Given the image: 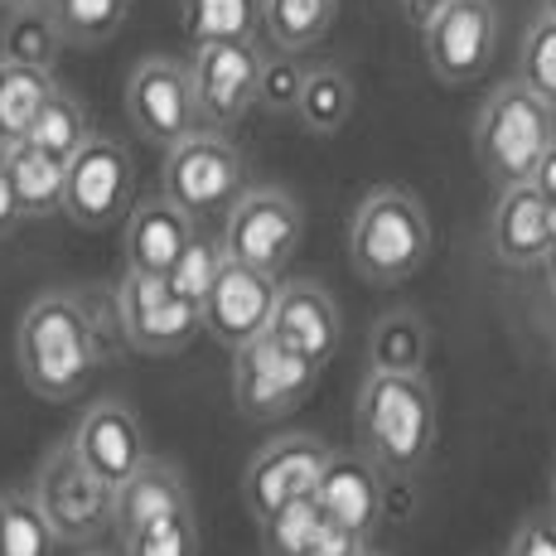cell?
Segmentation results:
<instances>
[{
  "label": "cell",
  "instance_id": "obj_40",
  "mask_svg": "<svg viewBox=\"0 0 556 556\" xmlns=\"http://www.w3.org/2000/svg\"><path fill=\"white\" fill-rule=\"evenodd\" d=\"M528 185L538 189V194H542V199H547L552 208H556V141L547 146V151H542V160H538V169H532V179H528Z\"/></svg>",
  "mask_w": 556,
  "mask_h": 556
},
{
  "label": "cell",
  "instance_id": "obj_13",
  "mask_svg": "<svg viewBox=\"0 0 556 556\" xmlns=\"http://www.w3.org/2000/svg\"><path fill=\"white\" fill-rule=\"evenodd\" d=\"M256 73H262V53L256 39H223V45H199L189 59V83H194L199 122L223 131L238 126L256 106Z\"/></svg>",
  "mask_w": 556,
  "mask_h": 556
},
{
  "label": "cell",
  "instance_id": "obj_41",
  "mask_svg": "<svg viewBox=\"0 0 556 556\" xmlns=\"http://www.w3.org/2000/svg\"><path fill=\"white\" fill-rule=\"evenodd\" d=\"M542 276H547V286H552V295H556V242L547 248V256H542Z\"/></svg>",
  "mask_w": 556,
  "mask_h": 556
},
{
  "label": "cell",
  "instance_id": "obj_11",
  "mask_svg": "<svg viewBox=\"0 0 556 556\" xmlns=\"http://www.w3.org/2000/svg\"><path fill=\"white\" fill-rule=\"evenodd\" d=\"M116 319H122V334L136 354H179L203 334L199 305L179 301L165 286V276H141L126 271L122 286H116Z\"/></svg>",
  "mask_w": 556,
  "mask_h": 556
},
{
  "label": "cell",
  "instance_id": "obj_42",
  "mask_svg": "<svg viewBox=\"0 0 556 556\" xmlns=\"http://www.w3.org/2000/svg\"><path fill=\"white\" fill-rule=\"evenodd\" d=\"M0 5H10V10H20V5H49V0H0Z\"/></svg>",
  "mask_w": 556,
  "mask_h": 556
},
{
  "label": "cell",
  "instance_id": "obj_43",
  "mask_svg": "<svg viewBox=\"0 0 556 556\" xmlns=\"http://www.w3.org/2000/svg\"><path fill=\"white\" fill-rule=\"evenodd\" d=\"M542 15H552V20H556V0H542Z\"/></svg>",
  "mask_w": 556,
  "mask_h": 556
},
{
  "label": "cell",
  "instance_id": "obj_10",
  "mask_svg": "<svg viewBox=\"0 0 556 556\" xmlns=\"http://www.w3.org/2000/svg\"><path fill=\"white\" fill-rule=\"evenodd\" d=\"M301 232H305L301 203L286 189L256 185L223 213V256L281 276V266L301 248Z\"/></svg>",
  "mask_w": 556,
  "mask_h": 556
},
{
  "label": "cell",
  "instance_id": "obj_20",
  "mask_svg": "<svg viewBox=\"0 0 556 556\" xmlns=\"http://www.w3.org/2000/svg\"><path fill=\"white\" fill-rule=\"evenodd\" d=\"M194 232H199V223L185 208H175L165 194L141 199L136 208H126V271L165 276L175 266V256L189 248Z\"/></svg>",
  "mask_w": 556,
  "mask_h": 556
},
{
  "label": "cell",
  "instance_id": "obj_24",
  "mask_svg": "<svg viewBox=\"0 0 556 556\" xmlns=\"http://www.w3.org/2000/svg\"><path fill=\"white\" fill-rule=\"evenodd\" d=\"M295 122L309 136H334L354 116V78L344 68H305L301 98H295Z\"/></svg>",
  "mask_w": 556,
  "mask_h": 556
},
{
  "label": "cell",
  "instance_id": "obj_7",
  "mask_svg": "<svg viewBox=\"0 0 556 556\" xmlns=\"http://www.w3.org/2000/svg\"><path fill=\"white\" fill-rule=\"evenodd\" d=\"M29 494L59 542H92L112 528V489L73 455L68 441L39 459Z\"/></svg>",
  "mask_w": 556,
  "mask_h": 556
},
{
  "label": "cell",
  "instance_id": "obj_45",
  "mask_svg": "<svg viewBox=\"0 0 556 556\" xmlns=\"http://www.w3.org/2000/svg\"><path fill=\"white\" fill-rule=\"evenodd\" d=\"M363 556H378V552H363Z\"/></svg>",
  "mask_w": 556,
  "mask_h": 556
},
{
  "label": "cell",
  "instance_id": "obj_35",
  "mask_svg": "<svg viewBox=\"0 0 556 556\" xmlns=\"http://www.w3.org/2000/svg\"><path fill=\"white\" fill-rule=\"evenodd\" d=\"M518 83H528L542 102L556 106V20L542 15L532 20L528 39H522V73Z\"/></svg>",
  "mask_w": 556,
  "mask_h": 556
},
{
  "label": "cell",
  "instance_id": "obj_3",
  "mask_svg": "<svg viewBox=\"0 0 556 556\" xmlns=\"http://www.w3.org/2000/svg\"><path fill=\"white\" fill-rule=\"evenodd\" d=\"M431 218L406 189H372L349 223V262L372 286H397L416 276L431 256Z\"/></svg>",
  "mask_w": 556,
  "mask_h": 556
},
{
  "label": "cell",
  "instance_id": "obj_2",
  "mask_svg": "<svg viewBox=\"0 0 556 556\" xmlns=\"http://www.w3.org/2000/svg\"><path fill=\"white\" fill-rule=\"evenodd\" d=\"M358 445L388 475H416L435 451V392L426 372H368L358 392Z\"/></svg>",
  "mask_w": 556,
  "mask_h": 556
},
{
  "label": "cell",
  "instance_id": "obj_14",
  "mask_svg": "<svg viewBox=\"0 0 556 556\" xmlns=\"http://www.w3.org/2000/svg\"><path fill=\"white\" fill-rule=\"evenodd\" d=\"M276 291H281V276L276 271H256V266H248V262L223 256L208 295L199 301L203 334H213L228 349H242L248 339L266 334L271 309H276Z\"/></svg>",
  "mask_w": 556,
  "mask_h": 556
},
{
  "label": "cell",
  "instance_id": "obj_18",
  "mask_svg": "<svg viewBox=\"0 0 556 556\" xmlns=\"http://www.w3.org/2000/svg\"><path fill=\"white\" fill-rule=\"evenodd\" d=\"M315 504L325 508L329 522L372 538V528L382 518V469L363 451H349V455L329 451L325 469L315 479Z\"/></svg>",
  "mask_w": 556,
  "mask_h": 556
},
{
  "label": "cell",
  "instance_id": "obj_22",
  "mask_svg": "<svg viewBox=\"0 0 556 556\" xmlns=\"http://www.w3.org/2000/svg\"><path fill=\"white\" fill-rule=\"evenodd\" d=\"M431 358V325L416 309H392L372 325L368 368L372 372H426Z\"/></svg>",
  "mask_w": 556,
  "mask_h": 556
},
{
  "label": "cell",
  "instance_id": "obj_17",
  "mask_svg": "<svg viewBox=\"0 0 556 556\" xmlns=\"http://www.w3.org/2000/svg\"><path fill=\"white\" fill-rule=\"evenodd\" d=\"M339 329H344V315H339L334 295H329L325 286L319 281H281L266 334L281 339L286 349H295L301 358L325 368L339 349Z\"/></svg>",
  "mask_w": 556,
  "mask_h": 556
},
{
  "label": "cell",
  "instance_id": "obj_27",
  "mask_svg": "<svg viewBox=\"0 0 556 556\" xmlns=\"http://www.w3.org/2000/svg\"><path fill=\"white\" fill-rule=\"evenodd\" d=\"M59 88L49 68H29V63H10L0 59V146L25 141L35 112L45 106V98Z\"/></svg>",
  "mask_w": 556,
  "mask_h": 556
},
{
  "label": "cell",
  "instance_id": "obj_21",
  "mask_svg": "<svg viewBox=\"0 0 556 556\" xmlns=\"http://www.w3.org/2000/svg\"><path fill=\"white\" fill-rule=\"evenodd\" d=\"M169 508H189V489H185V479H179V469L165 465V459L146 455L141 465H136L131 475L112 489V528H116V538L131 532V528H141L146 518H160V513H169Z\"/></svg>",
  "mask_w": 556,
  "mask_h": 556
},
{
  "label": "cell",
  "instance_id": "obj_46",
  "mask_svg": "<svg viewBox=\"0 0 556 556\" xmlns=\"http://www.w3.org/2000/svg\"><path fill=\"white\" fill-rule=\"evenodd\" d=\"M98 556H106V552H98Z\"/></svg>",
  "mask_w": 556,
  "mask_h": 556
},
{
  "label": "cell",
  "instance_id": "obj_29",
  "mask_svg": "<svg viewBox=\"0 0 556 556\" xmlns=\"http://www.w3.org/2000/svg\"><path fill=\"white\" fill-rule=\"evenodd\" d=\"M63 49V35L53 25L49 5H20L10 10L5 35H0V59L10 63H29V68H53Z\"/></svg>",
  "mask_w": 556,
  "mask_h": 556
},
{
  "label": "cell",
  "instance_id": "obj_12",
  "mask_svg": "<svg viewBox=\"0 0 556 556\" xmlns=\"http://www.w3.org/2000/svg\"><path fill=\"white\" fill-rule=\"evenodd\" d=\"M126 116L141 131V141L169 151L175 141H185L189 131H199V102L194 83H189V63L179 59H141L126 78Z\"/></svg>",
  "mask_w": 556,
  "mask_h": 556
},
{
  "label": "cell",
  "instance_id": "obj_36",
  "mask_svg": "<svg viewBox=\"0 0 556 556\" xmlns=\"http://www.w3.org/2000/svg\"><path fill=\"white\" fill-rule=\"evenodd\" d=\"M301 83H305V68L295 63V53L276 49L271 59L262 53V73H256V106H266V112H291L295 98H301Z\"/></svg>",
  "mask_w": 556,
  "mask_h": 556
},
{
  "label": "cell",
  "instance_id": "obj_31",
  "mask_svg": "<svg viewBox=\"0 0 556 556\" xmlns=\"http://www.w3.org/2000/svg\"><path fill=\"white\" fill-rule=\"evenodd\" d=\"M122 556H199V522L194 504L146 518L141 528L122 532Z\"/></svg>",
  "mask_w": 556,
  "mask_h": 556
},
{
  "label": "cell",
  "instance_id": "obj_37",
  "mask_svg": "<svg viewBox=\"0 0 556 556\" xmlns=\"http://www.w3.org/2000/svg\"><path fill=\"white\" fill-rule=\"evenodd\" d=\"M504 556H556V518L552 513H532L518 522V532L508 538Z\"/></svg>",
  "mask_w": 556,
  "mask_h": 556
},
{
  "label": "cell",
  "instance_id": "obj_25",
  "mask_svg": "<svg viewBox=\"0 0 556 556\" xmlns=\"http://www.w3.org/2000/svg\"><path fill=\"white\" fill-rule=\"evenodd\" d=\"M339 0H262V29L281 53H305L334 29Z\"/></svg>",
  "mask_w": 556,
  "mask_h": 556
},
{
  "label": "cell",
  "instance_id": "obj_8",
  "mask_svg": "<svg viewBox=\"0 0 556 556\" xmlns=\"http://www.w3.org/2000/svg\"><path fill=\"white\" fill-rule=\"evenodd\" d=\"M319 382V363L301 358L281 339L256 334L242 349H232V402L248 421H276L295 412Z\"/></svg>",
  "mask_w": 556,
  "mask_h": 556
},
{
  "label": "cell",
  "instance_id": "obj_1",
  "mask_svg": "<svg viewBox=\"0 0 556 556\" xmlns=\"http://www.w3.org/2000/svg\"><path fill=\"white\" fill-rule=\"evenodd\" d=\"M98 329L92 315L83 309L78 295L49 291L20 315V334H15V363L20 378L35 397L49 402H68L88 388V378L98 372Z\"/></svg>",
  "mask_w": 556,
  "mask_h": 556
},
{
  "label": "cell",
  "instance_id": "obj_44",
  "mask_svg": "<svg viewBox=\"0 0 556 556\" xmlns=\"http://www.w3.org/2000/svg\"><path fill=\"white\" fill-rule=\"evenodd\" d=\"M547 513H552V518H556V475H552V508H547Z\"/></svg>",
  "mask_w": 556,
  "mask_h": 556
},
{
  "label": "cell",
  "instance_id": "obj_34",
  "mask_svg": "<svg viewBox=\"0 0 556 556\" xmlns=\"http://www.w3.org/2000/svg\"><path fill=\"white\" fill-rule=\"evenodd\" d=\"M218 266H223V242H213V238H203V232H194V238H189V248L179 252L175 266L165 271V286L179 295V301L199 305L203 295H208Z\"/></svg>",
  "mask_w": 556,
  "mask_h": 556
},
{
  "label": "cell",
  "instance_id": "obj_38",
  "mask_svg": "<svg viewBox=\"0 0 556 556\" xmlns=\"http://www.w3.org/2000/svg\"><path fill=\"white\" fill-rule=\"evenodd\" d=\"M368 552V538L354 528H339V522L325 518V528H319L315 547H309V556H363Z\"/></svg>",
  "mask_w": 556,
  "mask_h": 556
},
{
  "label": "cell",
  "instance_id": "obj_32",
  "mask_svg": "<svg viewBox=\"0 0 556 556\" xmlns=\"http://www.w3.org/2000/svg\"><path fill=\"white\" fill-rule=\"evenodd\" d=\"M131 0H49L63 45H106L126 25Z\"/></svg>",
  "mask_w": 556,
  "mask_h": 556
},
{
  "label": "cell",
  "instance_id": "obj_15",
  "mask_svg": "<svg viewBox=\"0 0 556 556\" xmlns=\"http://www.w3.org/2000/svg\"><path fill=\"white\" fill-rule=\"evenodd\" d=\"M329 459V445L319 435L291 431V435H276L266 441L262 451L252 455L248 475H242V504L256 522H266L281 504L301 494H315V479Z\"/></svg>",
  "mask_w": 556,
  "mask_h": 556
},
{
  "label": "cell",
  "instance_id": "obj_30",
  "mask_svg": "<svg viewBox=\"0 0 556 556\" xmlns=\"http://www.w3.org/2000/svg\"><path fill=\"white\" fill-rule=\"evenodd\" d=\"M59 538L49 532L29 489H5L0 494V556H53Z\"/></svg>",
  "mask_w": 556,
  "mask_h": 556
},
{
  "label": "cell",
  "instance_id": "obj_4",
  "mask_svg": "<svg viewBox=\"0 0 556 556\" xmlns=\"http://www.w3.org/2000/svg\"><path fill=\"white\" fill-rule=\"evenodd\" d=\"M556 141V106L542 102L528 83H498L475 122V155L479 169L498 189L528 185L542 151Z\"/></svg>",
  "mask_w": 556,
  "mask_h": 556
},
{
  "label": "cell",
  "instance_id": "obj_19",
  "mask_svg": "<svg viewBox=\"0 0 556 556\" xmlns=\"http://www.w3.org/2000/svg\"><path fill=\"white\" fill-rule=\"evenodd\" d=\"M552 242H556L552 203L532 185L498 189V203L489 213V252L504 266H542Z\"/></svg>",
  "mask_w": 556,
  "mask_h": 556
},
{
  "label": "cell",
  "instance_id": "obj_28",
  "mask_svg": "<svg viewBox=\"0 0 556 556\" xmlns=\"http://www.w3.org/2000/svg\"><path fill=\"white\" fill-rule=\"evenodd\" d=\"M88 136H92V131H88V112H83V102L68 98L63 88H53L49 98H45V106L35 112V122H29L25 141L35 146V151L53 155L59 165H68V155L78 151Z\"/></svg>",
  "mask_w": 556,
  "mask_h": 556
},
{
  "label": "cell",
  "instance_id": "obj_5",
  "mask_svg": "<svg viewBox=\"0 0 556 556\" xmlns=\"http://www.w3.org/2000/svg\"><path fill=\"white\" fill-rule=\"evenodd\" d=\"M165 199L175 208H185L194 223L203 218H223L242 194L252 189L248 179V160L242 151L213 126H199L185 141H175L165 151Z\"/></svg>",
  "mask_w": 556,
  "mask_h": 556
},
{
  "label": "cell",
  "instance_id": "obj_9",
  "mask_svg": "<svg viewBox=\"0 0 556 556\" xmlns=\"http://www.w3.org/2000/svg\"><path fill=\"white\" fill-rule=\"evenodd\" d=\"M421 49L435 78L451 88H469L494 63L498 10L489 0H435L421 25Z\"/></svg>",
  "mask_w": 556,
  "mask_h": 556
},
{
  "label": "cell",
  "instance_id": "obj_39",
  "mask_svg": "<svg viewBox=\"0 0 556 556\" xmlns=\"http://www.w3.org/2000/svg\"><path fill=\"white\" fill-rule=\"evenodd\" d=\"M20 228V208H15V189H10V169H5V146H0V238Z\"/></svg>",
  "mask_w": 556,
  "mask_h": 556
},
{
  "label": "cell",
  "instance_id": "obj_23",
  "mask_svg": "<svg viewBox=\"0 0 556 556\" xmlns=\"http://www.w3.org/2000/svg\"><path fill=\"white\" fill-rule=\"evenodd\" d=\"M5 169H10V189H15L20 218L59 213V203H63V165L59 160L35 151L29 141H15V146H5Z\"/></svg>",
  "mask_w": 556,
  "mask_h": 556
},
{
  "label": "cell",
  "instance_id": "obj_6",
  "mask_svg": "<svg viewBox=\"0 0 556 556\" xmlns=\"http://www.w3.org/2000/svg\"><path fill=\"white\" fill-rule=\"evenodd\" d=\"M136 194V165L122 141L112 136H88L63 165V203L59 213L73 228L102 232L116 218H126Z\"/></svg>",
  "mask_w": 556,
  "mask_h": 556
},
{
  "label": "cell",
  "instance_id": "obj_16",
  "mask_svg": "<svg viewBox=\"0 0 556 556\" xmlns=\"http://www.w3.org/2000/svg\"><path fill=\"white\" fill-rule=\"evenodd\" d=\"M73 455L102 479L106 489H116L136 465L146 459V431L136 421V412L122 397H102L83 412L78 431L68 435Z\"/></svg>",
  "mask_w": 556,
  "mask_h": 556
},
{
  "label": "cell",
  "instance_id": "obj_33",
  "mask_svg": "<svg viewBox=\"0 0 556 556\" xmlns=\"http://www.w3.org/2000/svg\"><path fill=\"white\" fill-rule=\"evenodd\" d=\"M266 532V552L271 556H309L319 528H325V508L315 504V494H301L291 504H281L266 522H256Z\"/></svg>",
  "mask_w": 556,
  "mask_h": 556
},
{
  "label": "cell",
  "instance_id": "obj_26",
  "mask_svg": "<svg viewBox=\"0 0 556 556\" xmlns=\"http://www.w3.org/2000/svg\"><path fill=\"white\" fill-rule=\"evenodd\" d=\"M179 29L194 49L223 39H256L262 0H179Z\"/></svg>",
  "mask_w": 556,
  "mask_h": 556
}]
</instances>
